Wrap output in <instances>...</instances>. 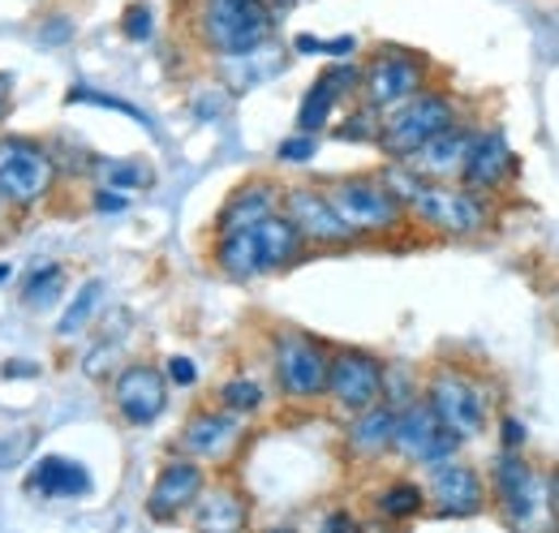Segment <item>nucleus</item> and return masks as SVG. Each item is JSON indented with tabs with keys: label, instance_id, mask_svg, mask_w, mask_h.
<instances>
[{
	"label": "nucleus",
	"instance_id": "nucleus-1",
	"mask_svg": "<svg viewBox=\"0 0 559 533\" xmlns=\"http://www.w3.org/2000/svg\"><path fill=\"white\" fill-rule=\"evenodd\" d=\"M396 199L405 202L414 228L439 241H478L499 228V199H487L461 181H430L409 164H383L379 168Z\"/></svg>",
	"mask_w": 559,
	"mask_h": 533
},
{
	"label": "nucleus",
	"instance_id": "nucleus-2",
	"mask_svg": "<svg viewBox=\"0 0 559 533\" xmlns=\"http://www.w3.org/2000/svg\"><path fill=\"white\" fill-rule=\"evenodd\" d=\"M280 35V9L272 0H194L190 39L207 61L246 57Z\"/></svg>",
	"mask_w": 559,
	"mask_h": 533
},
{
	"label": "nucleus",
	"instance_id": "nucleus-3",
	"mask_svg": "<svg viewBox=\"0 0 559 533\" xmlns=\"http://www.w3.org/2000/svg\"><path fill=\"white\" fill-rule=\"evenodd\" d=\"M328 366H332V344L323 335L293 328V323H276L267 332V370H272V388L284 404H293V408L323 404Z\"/></svg>",
	"mask_w": 559,
	"mask_h": 533
},
{
	"label": "nucleus",
	"instance_id": "nucleus-4",
	"mask_svg": "<svg viewBox=\"0 0 559 533\" xmlns=\"http://www.w3.org/2000/svg\"><path fill=\"white\" fill-rule=\"evenodd\" d=\"M421 396L465 443L483 439L495 426V388L465 362H435L421 375Z\"/></svg>",
	"mask_w": 559,
	"mask_h": 533
},
{
	"label": "nucleus",
	"instance_id": "nucleus-5",
	"mask_svg": "<svg viewBox=\"0 0 559 533\" xmlns=\"http://www.w3.org/2000/svg\"><path fill=\"white\" fill-rule=\"evenodd\" d=\"M61 190L52 142L35 133H0V199L17 215H35Z\"/></svg>",
	"mask_w": 559,
	"mask_h": 533
},
{
	"label": "nucleus",
	"instance_id": "nucleus-6",
	"mask_svg": "<svg viewBox=\"0 0 559 533\" xmlns=\"http://www.w3.org/2000/svg\"><path fill=\"white\" fill-rule=\"evenodd\" d=\"M461 117H465V99H461L452 86L430 82L414 99H405V104H396L392 112H383L374 151H379L388 164H405L418 146H426L435 133H443L452 121H461Z\"/></svg>",
	"mask_w": 559,
	"mask_h": 533
},
{
	"label": "nucleus",
	"instance_id": "nucleus-7",
	"mask_svg": "<svg viewBox=\"0 0 559 533\" xmlns=\"http://www.w3.org/2000/svg\"><path fill=\"white\" fill-rule=\"evenodd\" d=\"M323 186L361 241H396L414 228L405 202L396 199V190L388 186V177L379 168L374 173H341Z\"/></svg>",
	"mask_w": 559,
	"mask_h": 533
},
{
	"label": "nucleus",
	"instance_id": "nucleus-8",
	"mask_svg": "<svg viewBox=\"0 0 559 533\" xmlns=\"http://www.w3.org/2000/svg\"><path fill=\"white\" fill-rule=\"evenodd\" d=\"M435 82V61L405 48V44H374L361 61V104H370L374 112H392L396 104L414 99L418 91H426Z\"/></svg>",
	"mask_w": 559,
	"mask_h": 533
},
{
	"label": "nucleus",
	"instance_id": "nucleus-9",
	"mask_svg": "<svg viewBox=\"0 0 559 533\" xmlns=\"http://www.w3.org/2000/svg\"><path fill=\"white\" fill-rule=\"evenodd\" d=\"M280 211L297 224V233L306 237L310 250L336 254V250H357V246H366V241L353 233L349 220L341 215V206L332 202L323 181H293V186H284Z\"/></svg>",
	"mask_w": 559,
	"mask_h": 533
},
{
	"label": "nucleus",
	"instance_id": "nucleus-10",
	"mask_svg": "<svg viewBox=\"0 0 559 533\" xmlns=\"http://www.w3.org/2000/svg\"><path fill=\"white\" fill-rule=\"evenodd\" d=\"M487 495L490 512L499 525L525 530L543 512V469L534 465L525 452H503L487 465Z\"/></svg>",
	"mask_w": 559,
	"mask_h": 533
},
{
	"label": "nucleus",
	"instance_id": "nucleus-11",
	"mask_svg": "<svg viewBox=\"0 0 559 533\" xmlns=\"http://www.w3.org/2000/svg\"><path fill=\"white\" fill-rule=\"evenodd\" d=\"M246 422L250 417H241V413H233V408H224V404L211 400V404H199L181 422L173 448L186 452V457H194V461H203L207 469H228L241 457L246 439H250V426Z\"/></svg>",
	"mask_w": 559,
	"mask_h": 533
},
{
	"label": "nucleus",
	"instance_id": "nucleus-12",
	"mask_svg": "<svg viewBox=\"0 0 559 533\" xmlns=\"http://www.w3.org/2000/svg\"><path fill=\"white\" fill-rule=\"evenodd\" d=\"M421 473H426L421 482H426V504H430L426 517H439V521H474V517H487L490 512L487 469L469 465L465 457H448V461L426 465Z\"/></svg>",
	"mask_w": 559,
	"mask_h": 533
},
{
	"label": "nucleus",
	"instance_id": "nucleus-13",
	"mask_svg": "<svg viewBox=\"0 0 559 533\" xmlns=\"http://www.w3.org/2000/svg\"><path fill=\"white\" fill-rule=\"evenodd\" d=\"M383 383H388V362L374 348L332 344V366H328L323 404H332L341 417H349V413H361V408L379 404L383 400Z\"/></svg>",
	"mask_w": 559,
	"mask_h": 533
},
{
	"label": "nucleus",
	"instance_id": "nucleus-14",
	"mask_svg": "<svg viewBox=\"0 0 559 533\" xmlns=\"http://www.w3.org/2000/svg\"><path fill=\"white\" fill-rule=\"evenodd\" d=\"M168 400H173V383L164 375V362H126L108 379V404L117 422H126L130 430L155 426L168 413Z\"/></svg>",
	"mask_w": 559,
	"mask_h": 533
},
{
	"label": "nucleus",
	"instance_id": "nucleus-15",
	"mask_svg": "<svg viewBox=\"0 0 559 533\" xmlns=\"http://www.w3.org/2000/svg\"><path fill=\"white\" fill-rule=\"evenodd\" d=\"M461 452H465V439L439 422V413L426 404V396L396 408V430H392V457L396 461L426 469L435 465V461L461 457Z\"/></svg>",
	"mask_w": 559,
	"mask_h": 533
},
{
	"label": "nucleus",
	"instance_id": "nucleus-16",
	"mask_svg": "<svg viewBox=\"0 0 559 533\" xmlns=\"http://www.w3.org/2000/svg\"><path fill=\"white\" fill-rule=\"evenodd\" d=\"M207 482H211V469L203 461H194V457H186V452L173 448L164 457L159 473H155L151 490H146V521H155V525L186 521L194 512V504H199V495H203Z\"/></svg>",
	"mask_w": 559,
	"mask_h": 533
},
{
	"label": "nucleus",
	"instance_id": "nucleus-17",
	"mask_svg": "<svg viewBox=\"0 0 559 533\" xmlns=\"http://www.w3.org/2000/svg\"><path fill=\"white\" fill-rule=\"evenodd\" d=\"M461 186L487 194V199H503L508 186L516 181V151L508 142L503 126H478L474 142L465 151V164H461Z\"/></svg>",
	"mask_w": 559,
	"mask_h": 533
},
{
	"label": "nucleus",
	"instance_id": "nucleus-18",
	"mask_svg": "<svg viewBox=\"0 0 559 533\" xmlns=\"http://www.w3.org/2000/svg\"><path fill=\"white\" fill-rule=\"evenodd\" d=\"M392 430H396V408L388 400L349 413L341 430V452L349 465H379L392 457Z\"/></svg>",
	"mask_w": 559,
	"mask_h": 533
},
{
	"label": "nucleus",
	"instance_id": "nucleus-19",
	"mask_svg": "<svg viewBox=\"0 0 559 533\" xmlns=\"http://www.w3.org/2000/svg\"><path fill=\"white\" fill-rule=\"evenodd\" d=\"M280 199H284V186H280L276 177H246L241 186L228 190V199L219 202V211H215V220H211V233L250 228V224L276 215Z\"/></svg>",
	"mask_w": 559,
	"mask_h": 533
},
{
	"label": "nucleus",
	"instance_id": "nucleus-20",
	"mask_svg": "<svg viewBox=\"0 0 559 533\" xmlns=\"http://www.w3.org/2000/svg\"><path fill=\"white\" fill-rule=\"evenodd\" d=\"M194 530L203 533H237L254 521V508H250V495L228 482V477H211L194 504V512L186 517Z\"/></svg>",
	"mask_w": 559,
	"mask_h": 533
},
{
	"label": "nucleus",
	"instance_id": "nucleus-21",
	"mask_svg": "<svg viewBox=\"0 0 559 533\" xmlns=\"http://www.w3.org/2000/svg\"><path fill=\"white\" fill-rule=\"evenodd\" d=\"M474 130H478V121L465 112L461 121H452L443 133H435L426 146H418L405 164L414 173H421V177H430V181H456L461 177V164H465V151L474 142Z\"/></svg>",
	"mask_w": 559,
	"mask_h": 533
},
{
	"label": "nucleus",
	"instance_id": "nucleus-22",
	"mask_svg": "<svg viewBox=\"0 0 559 533\" xmlns=\"http://www.w3.org/2000/svg\"><path fill=\"white\" fill-rule=\"evenodd\" d=\"M26 490L35 499H86L95 490V477L91 469L73 457H61V452H44L31 461V473H26Z\"/></svg>",
	"mask_w": 559,
	"mask_h": 533
},
{
	"label": "nucleus",
	"instance_id": "nucleus-23",
	"mask_svg": "<svg viewBox=\"0 0 559 533\" xmlns=\"http://www.w3.org/2000/svg\"><path fill=\"white\" fill-rule=\"evenodd\" d=\"M366 504H370V512H374L379 525H418L421 517L430 512V504H426V482L405 477V473L383 477V482L366 495Z\"/></svg>",
	"mask_w": 559,
	"mask_h": 533
},
{
	"label": "nucleus",
	"instance_id": "nucleus-24",
	"mask_svg": "<svg viewBox=\"0 0 559 533\" xmlns=\"http://www.w3.org/2000/svg\"><path fill=\"white\" fill-rule=\"evenodd\" d=\"M211 66H215L219 86H228V91H254V86L276 82L280 73L288 69V52L272 39V44L246 52V57H228V61H211Z\"/></svg>",
	"mask_w": 559,
	"mask_h": 533
},
{
	"label": "nucleus",
	"instance_id": "nucleus-25",
	"mask_svg": "<svg viewBox=\"0 0 559 533\" xmlns=\"http://www.w3.org/2000/svg\"><path fill=\"white\" fill-rule=\"evenodd\" d=\"M86 177H91V186H108L121 194H139V190L155 186V168L146 159H121V155H91Z\"/></svg>",
	"mask_w": 559,
	"mask_h": 533
},
{
	"label": "nucleus",
	"instance_id": "nucleus-26",
	"mask_svg": "<svg viewBox=\"0 0 559 533\" xmlns=\"http://www.w3.org/2000/svg\"><path fill=\"white\" fill-rule=\"evenodd\" d=\"M341 95H336V86L319 73L306 91H301V99H297V117H293V130H301V133H323L332 130V121H336V112H341Z\"/></svg>",
	"mask_w": 559,
	"mask_h": 533
},
{
	"label": "nucleus",
	"instance_id": "nucleus-27",
	"mask_svg": "<svg viewBox=\"0 0 559 533\" xmlns=\"http://www.w3.org/2000/svg\"><path fill=\"white\" fill-rule=\"evenodd\" d=\"M66 284H70V266L66 263H57V259L35 263L22 275V284H17V301L26 310H52V306H61Z\"/></svg>",
	"mask_w": 559,
	"mask_h": 533
},
{
	"label": "nucleus",
	"instance_id": "nucleus-28",
	"mask_svg": "<svg viewBox=\"0 0 559 533\" xmlns=\"http://www.w3.org/2000/svg\"><path fill=\"white\" fill-rule=\"evenodd\" d=\"M276 396V388H267L259 375H250V370H233L228 379H219V388H215V404H224V408H233V413H241V417H259L267 404Z\"/></svg>",
	"mask_w": 559,
	"mask_h": 533
},
{
	"label": "nucleus",
	"instance_id": "nucleus-29",
	"mask_svg": "<svg viewBox=\"0 0 559 533\" xmlns=\"http://www.w3.org/2000/svg\"><path fill=\"white\" fill-rule=\"evenodd\" d=\"M104 306V280H82V288L70 297V306L61 310L57 319V340L70 344V340H82V335L95 328V315Z\"/></svg>",
	"mask_w": 559,
	"mask_h": 533
},
{
	"label": "nucleus",
	"instance_id": "nucleus-30",
	"mask_svg": "<svg viewBox=\"0 0 559 533\" xmlns=\"http://www.w3.org/2000/svg\"><path fill=\"white\" fill-rule=\"evenodd\" d=\"M379 126H383V112H374L370 104H361V99H353V108L341 117V121H332V138L336 142H361V146H374L379 142Z\"/></svg>",
	"mask_w": 559,
	"mask_h": 533
},
{
	"label": "nucleus",
	"instance_id": "nucleus-31",
	"mask_svg": "<svg viewBox=\"0 0 559 533\" xmlns=\"http://www.w3.org/2000/svg\"><path fill=\"white\" fill-rule=\"evenodd\" d=\"M66 104H95V108H108V112H121V117H130L134 126H142V130H151V121H146V112H139L134 104H126V99H117V95H104V91H91L86 82H73L70 91H66Z\"/></svg>",
	"mask_w": 559,
	"mask_h": 533
},
{
	"label": "nucleus",
	"instance_id": "nucleus-32",
	"mask_svg": "<svg viewBox=\"0 0 559 533\" xmlns=\"http://www.w3.org/2000/svg\"><path fill=\"white\" fill-rule=\"evenodd\" d=\"M421 396V375H414L409 366H401V362H388V383H383V400L392 404V408H401V404H409V400Z\"/></svg>",
	"mask_w": 559,
	"mask_h": 533
},
{
	"label": "nucleus",
	"instance_id": "nucleus-33",
	"mask_svg": "<svg viewBox=\"0 0 559 533\" xmlns=\"http://www.w3.org/2000/svg\"><path fill=\"white\" fill-rule=\"evenodd\" d=\"M155 9H151V0H134V4H126V13H121V35L130 39V44H151L155 39Z\"/></svg>",
	"mask_w": 559,
	"mask_h": 533
},
{
	"label": "nucleus",
	"instance_id": "nucleus-34",
	"mask_svg": "<svg viewBox=\"0 0 559 533\" xmlns=\"http://www.w3.org/2000/svg\"><path fill=\"white\" fill-rule=\"evenodd\" d=\"M314 155H319V133L293 130L276 142V164H288V168H306Z\"/></svg>",
	"mask_w": 559,
	"mask_h": 533
},
{
	"label": "nucleus",
	"instance_id": "nucleus-35",
	"mask_svg": "<svg viewBox=\"0 0 559 533\" xmlns=\"http://www.w3.org/2000/svg\"><path fill=\"white\" fill-rule=\"evenodd\" d=\"M323 78L336 86V95L345 99V104H353L357 95H361V61H332V66L323 69Z\"/></svg>",
	"mask_w": 559,
	"mask_h": 533
},
{
	"label": "nucleus",
	"instance_id": "nucleus-36",
	"mask_svg": "<svg viewBox=\"0 0 559 533\" xmlns=\"http://www.w3.org/2000/svg\"><path fill=\"white\" fill-rule=\"evenodd\" d=\"M495 435H499L503 452H525V443H530V430L516 413H495Z\"/></svg>",
	"mask_w": 559,
	"mask_h": 533
},
{
	"label": "nucleus",
	"instance_id": "nucleus-37",
	"mask_svg": "<svg viewBox=\"0 0 559 533\" xmlns=\"http://www.w3.org/2000/svg\"><path fill=\"white\" fill-rule=\"evenodd\" d=\"M164 375H168L173 388H194L199 383V362L186 357V353H173V357H164Z\"/></svg>",
	"mask_w": 559,
	"mask_h": 533
},
{
	"label": "nucleus",
	"instance_id": "nucleus-38",
	"mask_svg": "<svg viewBox=\"0 0 559 533\" xmlns=\"http://www.w3.org/2000/svg\"><path fill=\"white\" fill-rule=\"evenodd\" d=\"M130 202H134V194H121V190H108V186H91V211H99V215H121V211H130Z\"/></svg>",
	"mask_w": 559,
	"mask_h": 533
},
{
	"label": "nucleus",
	"instance_id": "nucleus-39",
	"mask_svg": "<svg viewBox=\"0 0 559 533\" xmlns=\"http://www.w3.org/2000/svg\"><path fill=\"white\" fill-rule=\"evenodd\" d=\"M35 448V435L31 430H22L17 439H0V469H13L26 461V452Z\"/></svg>",
	"mask_w": 559,
	"mask_h": 533
},
{
	"label": "nucleus",
	"instance_id": "nucleus-40",
	"mask_svg": "<svg viewBox=\"0 0 559 533\" xmlns=\"http://www.w3.org/2000/svg\"><path fill=\"white\" fill-rule=\"evenodd\" d=\"M543 508H547V521L559 530V465L543 469Z\"/></svg>",
	"mask_w": 559,
	"mask_h": 533
},
{
	"label": "nucleus",
	"instance_id": "nucleus-41",
	"mask_svg": "<svg viewBox=\"0 0 559 533\" xmlns=\"http://www.w3.org/2000/svg\"><path fill=\"white\" fill-rule=\"evenodd\" d=\"M357 35H341V39H323V57L328 61H349V57H357Z\"/></svg>",
	"mask_w": 559,
	"mask_h": 533
},
{
	"label": "nucleus",
	"instance_id": "nucleus-42",
	"mask_svg": "<svg viewBox=\"0 0 559 533\" xmlns=\"http://www.w3.org/2000/svg\"><path fill=\"white\" fill-rule=\"evenodd\" d=\"M70 35H73L70 17H52V22H44V26H39V39H44V44H66Z\"/></svg>",
	"mask_w": 559,
	"mask_h": 533
},
{
	"label": "nucleus",
	"instance_id": "nucleus-43",
	"mask_svg": "<svg viewBox=\"0 0 559 533\" xmlns=\"http://www.w3.org/2000/svg\"><path fill=\"white\" fill-rule=\"evenodd\" d=\"M0 375H4V379H35V375H39V366H35L31 357H13V362H4V366H0Z\"/></svg>",
	"mask_w": 559,
	"mask_h": 533
},
{
	"label": "nucleus",
	"instance_id": "nucleus-44",
	"mask_svg": "<svg viewBox=\"0 0 559 533\" xmlns=\"http://www.w3.org/2000/svg\"><path fill=\"white\" fill-rule=\"evenodd\" d=\"M297 57H323V39L319 35H293V44H288Z\"/></svg>",
	"mask_w": 559,
	"mask_h": 533
},
{
	"label": "nucleus",
	"instance_id": "nucleus-45",
	"mask_svg": "<svg viewBox=\"0 0 559 533\" xmlns=\"http://www.w3.org/2000/svg\"><path fill=\"white\" fill-rule=\"evenodd\" d=\"M319 525H323V530H357L361 521H357L353 512H328V517H323Z\"/></svg>",
	"mask_w": 559,
	"mask_h": 533
},
{
	"label": "nucleus",
	"instance_id": "nucleus-46",
	"mask_svg": "<svg viewBox=\"0 0 559 533\" xmlns=\"http://www.w3.org/2000/svg\"><path fill=\"white\" fill-rule=\"evenodd\" d=\"M9 112H13V78L0 73V126L9 121Z\"/></svg>",
	"mask_w": 559,
	"mask_h": 533
},
{
	"label": "nucleus",
	"instance_id": "nucleus-47",
	"mask_svg": "<svg viewBox=\"0 0 559 533\" xmlns=\"http://www.w3.org/2000/svg\"><path fill=\"white\" fill-rule=\"evenodd\" d=\"M17 220H22V215H17V211H13L9 202L0 199V237H9V233H17Z\"/></svg>",
	"mask_w": 559,
	"mask_h": 533
},
{
	"label": "nucleus",
	"instance_id": "nucleus-48",
	"mask_svg": "<svg viewBox=\"0 0 559 533\" xmlns=\"http://www.w3.org/2000/svg\"><path fill=\"white\" fill-rule=\"evenodd\" d=\"M272 4H276L280 13H284V9H297V4H301V0H272Z\"/></svg>",
	"mask_w": 559,
	"mask_h": 533
},
{
	"label": "nucleus",
	"instance_id": "nucleus-49",
	"mask_svg": "<svg viewBox=\"0 0 559 533\" xmlns=\"http://www.w3.org/2000/svg\"><path fill=\"white\" fill-rule=\"evenodd\" d=\"M4 280H13V266L9 263H0V284H4Z\"/></svg>",
	"mask_w": 559,
	"mask_h": 533
}]
</instances>
